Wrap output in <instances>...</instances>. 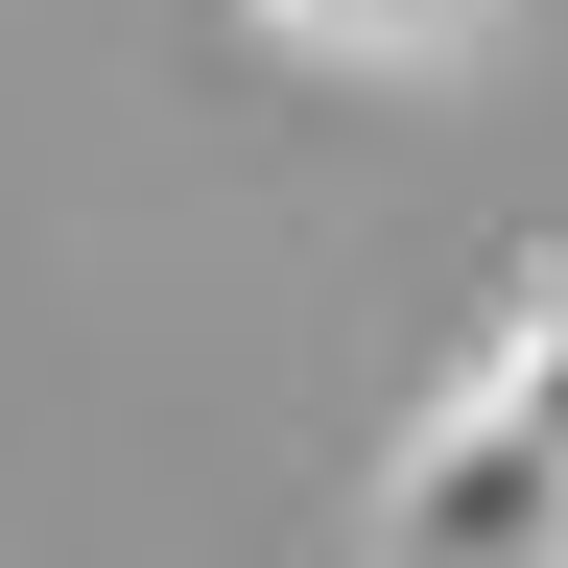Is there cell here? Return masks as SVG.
I'll return each mask as SVG.
<instances>
[{
    "label": "cell",
    "instance_id": "cell-1",
    "mask_svg": "<svg viewBox=\"0 0 568 568\" xmlns=\"http://www.w3.org/2000/svg\"><path fill=\"white\" fill-rule=\"evenodd\" d=\"M379 568H568V237H521V284L474 308V355L403 403Z\"/></svg>",
    "mask_w": 568,
    "mask_h": 568
},
{
    "label": "cell",
    "instance_id": "cell-2",
    "mask_svg": "<svg viewBox=\"0 0 568 568\" xmlns=\"http://www.w3.org/2000/svg\"><path fill=\"white\" fill-rule=\"evenodd\" d=\"M261 48H308V71H379V95H426V71H450L497 0H237Z\"/></svg>",
    "mask_w": 568,
    "mask_h": 568
}]
</instances>
